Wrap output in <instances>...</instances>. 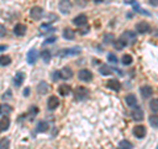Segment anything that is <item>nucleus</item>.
<instances>
[{"mask_svg":"<svg viewBox=\"0 0 158 149\" xmlns=\"http://www.w3.org/2000/svg\"><path fill=\"white\" fill-rule=\"evenodd\" d=\"M99 71H100L102 75H111L112 73V69L108 66V65H102L100 69H99Z\"/></svg>","mask_w":158,"mask_h":149,"instance_id":"b1692460","label":"nucleus"},{"mask_svg":"<svg viewBox=\"0 0 158 149\" xmlns=\"http://www.w3.org/2000/svg\"><path fill=\"white\" fill-rule=\"evenodd\" d=\"M150 4L154 7H158V0H150Z\"/></svg>","mask_w":158,"mask_h":149,"instance_id":"58836bf2","label":"nucleus"},{"mask_svg":"<svg viewBox=\"0 0 158 149\" xmlns=\"http://www.w3.org/2000/svg\"><path fill=\"white\" fill-rule=\"evenodd\" d=\"M90 95V91L87 90L86 87L83 86H78L75 90H74V98H75L77 102H82V100H86Z\"/></svg>","mask_w":158,"mask_h":149,"instance_id":"f257e3e1","label":"nucleus"},{"mask_svg":"<svg viewBox=\"0 0 158 149\" xmlns=\"http://www.w3.org/2000/svg\"><path fill=\"white\" fill-rule=\"evenodd\" d=\"M58 92L61 96H69V94L71 92V87L69 84H61L58 88Z\"/></svg>","mask_w":158,"mask_h":149,"instance_id":"a211bd4d","label":"nucleus"},{"mask_svg":"<svg viewBox=\"0 0 158 149\" xmlns=\"http://www.w3.org/2000/svg\"><path fill=\"white\" fill-rule=\"evenodd\" d=\"M136 31L138 32V33H149L150 32V25L148 23H145V21H142V23H138L137 25H136Z\"/></svg>","mask_w":158,"mask_h":149,"instance_id":"1a4fd4ad","label":"nucleus"},{"mask_svg":"<svg viewBox=\"0 0 158 149\" xmlns=\"http://www.w3.org/2000/svg\"><path fill=\"white\" fill-rule=\"evenodd\" d=\"M133 61V58L131 54H124V56L121 57V62H123V65H131Z\"/></svg>","mask_w":158,"mask_h":149,"instance_id":"cd10ccee","label":"nucleus"},{"mask_svg":"<svg viewBox=\"0 0 158 149\" xmlns=\"http://www.w3.org/2000/svg\"><path fill=\"white\" fill-rule=\"evenodd\" d=\"M38 56H40V53L37 52V49H31L27 54V62L29 63V65H33V63L37 61Z\"/></svg>","mask_w":158,"mask_h":149,"instance_id":"39448f33","label":"nucleus"},{"mask_svg":"<svg viewBox=\"0 0 158 149\" xmlns=\"http://www.w3.org/2000/svg\"><path fill=\"white\" fill-rule=\"evenodd\" d=\"M78 78L81 79V81H83V82H90L92 79V73L90 70H87V69H83V70H79Z\"/></svg>","mask_w":158,"mask_h":149,"instance_id":"7ed1b4c3","label":"nucleus"},{"mask_svg":"<svg viewBox=\"0 0 158 149\" xmlns=\"http://www.w3.org/2000/svg\"><path fill=\"white\" fill-rule=\"evenodd\" d=\"M132 117L135 119V120H137V121L142 120V119H144V111H142L140 107L133 108V111H132Z\"/></svg>","mask_w":158,"mask_h":149,"instance_id":"4468645a","label":"nucleus"},{"mask_svg":"<svg viewBox=\"0 0 158 149\" xmlns=\"http://www.w3.org/2000/svg\"><path fill=\"white\" fill-rule=\"evenodd\" d=\"M71 2L70 0H61L59 2V6H58V8H59V11H61L62 13H69L71 11Z\"/></svg>","mask_w":158,"mask_h":149,"instance_id":"20e7f679","label":"nucleus"},{"mask_svg":"<svg viewBox=\"0 0 158 149\" xmlns=\"http://www.w3.org/2000/svg\"><path fill=\"white\" fill-rule=\"evenodd\" d=\"M59 77L62 79H70L73 77V70L70 67H63L61 71H59Z\"/></svg>","mask_w":158,"mask_h":149,"instance_id":"aec40b11","label":"nucleus"},{"mask_svg":"<svg viewBox=\"0 0 158 149\" xmlns=\"http://www.w3.org/2000/svg\"><path fill=\"white\" fill-rule=\"evenodd\" d=\"M63 37L66 40H74L75 38V32L71 28H65L63 29Z\"/></svg>","mask_w":158,"mask_h":149,"instance_id":"4be33fe9","label":"nucleus"},{"mask_svg":"<svg viewBox=\"0 0 158 149\" xmlns=\"http://www.w3.org/2000/svg\"><path fill=\"white\" fill-rule=\"evenodd\" d=\"M24 79H25V75H24L23 73H16V75H15V78H13L15 86H16V87H20V86L23 84Z\"/></svg>","mask_w":158,"mask_h":149,"instance_id":"412c9836","label":"nucleus"},{"mask_svg":"<svg viewBox=\"0 0 158 149\" xmlns=\"http://www.w3.org/2000/svg\"><path fill=\"white\" fill-rule=\"evenodd\" d=\"M0 149H9V140L8 138H2V140H0Z\"/></svg>","mask_w":158,"mask_h":149,"instance_id":"2f4dec72","label":"nucleus"},{"mask_svg":"<svg viewBox=\"0 0 158 149\" xmlns=\"http://www.w3.org/2000/svg\"><path fill=\"white\" fill-rule=\"evenodd\" d=\"M118 148H120V149H132L133 145H132L131 141H128V140H121L120 143H118Z\"/></svg>","mask_w":158,"mask_h":149,"instance_id":"a878e982","label":"nucleus"},{"mask_svg":"<svg viewBox=\"0 0 158 149\" xmlns=\"http://www.w3.org/2000/svg\"><path fill=\"white\" fill-rule=\"evenodd\" d=\"M56 41V37H50V38H48L46 41H45V44H49V42H54Z\"/></svg>","mask_w":158,"mask_h":149,"instance_id":"4c0bfd02","label":"nucleus"},{"mask_svg":"<svg viewBox=\"0 0 158 149\" xmlns=\"http://www.w3.org/2000/svg\"><path fill=\"white\" fill-rule=\"evenodd\" d=\"M6 34H7V28L2 25L0 24V38H3V37H6Z\"/></svg>","mask_w":158,"mask_h":149,"instance_id":"f704fd0d","label":"nucleus"},{"mask_svg":"<svg viewBox=\"0 0 158 149\" xmlns=\"http://www.w3.org/2000/svg\"><path fill=\"white\" fill-rule=\"evenodd\" d=\"M37 112H38V108H37L36 106H32V107H31V113H32V116H34Z\"/></svg>","mask_w":158,"mask_h":149,"instance_id":"e433bc0d","label":"nucleus"},{"mask_svg":"<svg viewBox=\"0 0 158 149\" xmlns=\"http://www.w3.org/2000/svg\"><path fill=\"white\" fill-rule=\"evenodd\" d=\"M44 16V9L41 7H33L31 9V17L33 20H41Z\"/></svg>","mask_w":158,"mask_h":149,"instance_id":"0eeeda50","label":"nucleus"},{"mask_svg":"<svg viewBox=\"0 0 158 149\" xmlns=\"http://www.w3.org/2000/svg\"><path fill=\"white\" fill-rule=\"evenodd\" d=\"M13 33L19 37H23L24 34L27 33V27L24 25V24H16L15 28H13Z\"/></svg>","mask_w":158,"mask_h":149,"instance_id":"9b49d317","label":"nucleus"},{"mask_svg":"<svg viewBox=\"0 0 158 149\" xmlns=\"http://www.w3.org/2000/svg\"><path fill=\"white\" fill-rule=\"evenodd\" d=\"M9 126H11V120H9V117L8 116H4L2 117V120H0V131L4 132V131H7Z\"/></svg>","mask_w":158,"mask_h":149,"instance_id":"6ab92c4d","label":"nucleus"},{"mask_svg":"<svg viewBox=\"0 0 158 149\" xmlns=\"http://www.w3.org/2000/svg\"><path fill=\"white\" fill-rule=\"evenodd\" d=\"M149 107H150L152 112H154V113L158 112V99H153V100H150Z\"/></svg>","mask_w":158,"mask_h":149,"instance_id":"c85d7f7f","label":"nucleus"},{"mask_svg":"<svg viewBox=\"0 0 158 149\" xmlns=\"http://www.w3.org/2000/svg\"><path fill=\"white\" fill-rule=\"evenodd\" d=\"M120 40L125 44V46H127V45H131V44H135L137 41V36H136L135 32L127 31V32L123 33V36L120 37Z\"/></svg>","mask_w":158,"mask_h":149,"instance_id":"f03ea898","label":"nucleus"},{"mask_svg":"<svg viewBox=\"0 0 158 149\" xmlns=\"http://www.w3.org/2000/svg\"><path fill=\"white\" fill-rule=\"evenodd\" d=\"M113 46H115L116 50H121V49L125 48V44L123 42L120 38H118V40H116V41H113Z\"/></svg>","mask_w":158,"mask_h":149,"instance_id":"c756f323","label":"nucleus"},{"mask_svg":"<svg viewBox=\"0 0 158 149\" xmlns=\"http://www.w3.org/2000/svg\"><path fill=\"white\" fill-rule=\"evenodd\" d=\"M28 94H29V88H27V90L24 91V95H28Z\"/></svg>","mask_w":158,"mask_h":149,"instance_id":"ea45409f","label":"nucleus"},{"mask_svg":"<svg viewBox=\"0 0 158 149\" xmlns=\"http://www.w3.org/2000/svg\"><path fill=\"white\" fill-rule=\"evenodd\" d=\"M81 53V49L79 48H74V49H63V50H61L58 53V56H74V54H79Z\"/></svg>","mask_w":158,"mask_h":149,"instance_id":"f8f14e48","label":"nucleus"},{"mask_svg":"<svg viewBox=\"0 0 158 149\" xmlns=\"http://www.w3.org/2000/svg\"><path fill=\"white\" fill-rule=\"evenodd\" d=\"M108 61L112 62V63H116L117 62V58H116L115 54H108Z\"/></svg>","mask_w":158,"mask_h":149,"instance_id":"c9c22d12","label":"nucleus"},{"mask_svg":"<svg viewBox=\"0 0 158 149\" xmlns=\"http://www.w3.org/2000/svg\"><path fill=\"white\" fill-rule=\"evenodd\" d=\"M140 92H141L142 98L148 99L149 96H152V95H153V88H152L150 86H148V84H145V86H142V87L140 88Z\"/></svg>","mask_w":158,"mask_h":149,"instance_id":"2eb2a0df","label":"nucleus"},{"mask_svg":"<svg viewBox=\"0 0 158 149\" xmlns=\"http://www.w3.org/2000/svg\"><path fill=\"white\" fill-rule=\"evenodd\" d=\"M149 123L152 124L154 128H158V116H156V115H152L150 117H149Z\"/></svg>","mask_w":158,"mask_h":149,"instance_id":"473e14b6","label":"nucleus"},{"mask_svg":"<svg viewBox=\"0 0 158 149\" xmlns=\"http://www.w3.org/2000/svg\"><path fill=\"white\" fill-rule=\"evenodd\" d=\"M12 108L11 106H8V104H3V106H0V113H4V116H7L8 113H11Z\"/></svg>","mask_w":158,"mask_h":149,"instance_id":"bb28decb","label":"nucleus"},{"mask_svg":"<svg viewBox=\"0 0 158 149\" xmlns=\"http://www.w3.org/2000/svg\"><path fill=\"white\" fill-rule=\"evenodd\" d=\"M133 135H135L137 138H142L146 135V128L144 126H136L133 128Z\"/></svg>","mask_w":158,"mask_h":149,"instance_id":"6e6552de","label":"nucleus"},{"mask_svg":"<svg viewBox=\"0 0 158 149\" xmlns=\"http://www.w3.org/2000/svg\"><path fill=\"white\" fill-rule=\"evenodd\" d=\"M49 130V123L48 121H40L37 124V132H48Z\"/></svg>","mask_w":158,"mask_h":149,"instance_id":"5701e85b","label":"nucleus"},{"mask_svg":"<svg viewBox=\"0 0 158 149\" xmlns=\"http://www.w3.org/2000/svg\"><path fill=\"white\" fill-rule=\"evenodd\" d=\"M6 49V46H0V50H4Z\"/></svg>","mask_w":158,"mask_h":149,"instance_id":"79ce46f5","label":"nucleus"},{"mask_svg":"<svg viewBox=\"0 0 158 149\" xmlns=\"http://www.w3.org/2000/svg\"><path fill=\"white\" fill-rule=\"evenodd\" d=\"M11 57H8V56H0V66H8L9 63H11Z\"/></svg>","mask_w":158,"mask_h":149,"instance_id":"393cba45","label":"nucleus"},{"mask_svg":"<svg viewBox=\"0 0 158 149\" xmlns=\"http://www.w3.org/2000/svg\"><path fill=\"white\" fill-rule=\"evenodd\" d=\"M125 102H127V104H128V106H129L131 108H136V107H138L137 98L133 95V94H129V95H127V96H125Z\"/></svg>","mask_w":158,"mask_h":149,"instance_id":"ddd939ff","label":"nucleus"},{"mask_svg":"<svg viewBox=\"0 0 158 149\" xmlns=\"http://www.w3.org/2000/svg\"><path fill=\"white\" fill-rule=\"evenodd\" d=\"M41 57H42V59H44V62H49L50 61V58H52V56H50V52L49 50H44L42 53H41Z\"/></svg>","mask_w":158,"mask_h":149,"instance_id":"7c9ffc66","label":"nucleus"},{"mask_svg":"<svg viewBox=\"0 0 158 149\" xmlns=\"http://www.w3.org/2000/svg\"><path fill=\"white\" fill-rule=\"evenodd\" d=\"M58 106H59V99L57 98V96H50L48 99V108L49 110H52V111H54L56 108H58Z\"/></svg>","mask_w":158,"mask_h":149,"instance_id":"9d476101","label":"nucleus"},{"mask_svg":"<svg viewBox=\"0 0 158 149\" xmlns=\"http://www.w3.org/2000/svg\"><path fill=\"white\" fill-rule=\"evenodd\" d=\"M49 84L46 83V82H40L38 83V86H37V92L38 94H41V95H45V94H48V91H49Z\"/></svg>","mask_w":158,"mask_h":149,"instance_id":"f3484780","label":"nucleus"},{"mask_svg":"<svg viewBox=\"0 0 158 149\" xmlns=\"http://www.w3.org/2000/svg\"><path fill=\"white\" fill-rule=\"evenodd\" d=\"M95 3H102V2H104V0H94Z\"/></svg>","mask_w":158,"mask_h":149,"instance_id":"a19ab883","label":"nucleus"},{"mask_svg":"<svg viewBox=\"0 0 158 149\" xmlns=\"http://www.w3.org/2000/svg\"><path fill=\"white\" fill-rule=\"evenodd\" d=\"M113 41H115V38H113L112 34H106V37H104V42L106 44H113Z\"/></svg>","mask_w":158,"mask_h":149,"instance_id":"72a5a7b5","label":"nucleus"},{"mask_svg":"<svg viewBox=\"0 0 158 149\" xmlns=\"http://www.w3.org/2000/svg\"><path fill=\"white\" fill-rule=\"evenodd\" d=\"M107 86H108V88H111V90H113V91H118L120 87H121V84L117 79H110V81L107 82Z\"/></svg>","mask_w":158,"mask_h":149,"instance_id":"dca6fc26","label":"nucleus"},{"mask_svg":"<svg viewBox=\"0 0 158 149\" xmlns=\"http://www.w3.org/2000/svg\"><path fill=\"white\" fill-rule=\"evenodd\" d=\"M73 23H74V25H77L79 28H82V27H86L87 25V16L86 15H78V16L73 20Z\"/></svg>","mask_w":158,"mask_h":149,"instance_id":"423d86ee","label":"nucleus"}]
</instances>
